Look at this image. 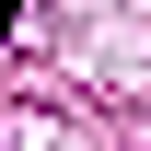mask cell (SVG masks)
<instances>
[{"instance_id":"obj_1","label":"cell","mask_w":151,"mask_h":151,"mask_svg":"<svg viewBox=\"0 0 151 151\" xmlns=\"http://www.w3.org/2000/svg\"><path fill=\"white\" fill-rule=\"evenodd\" d=\"M12 35H23V0H0V47H12Z\"/></svg>"}]
</instances>
